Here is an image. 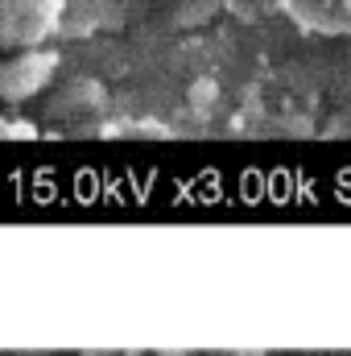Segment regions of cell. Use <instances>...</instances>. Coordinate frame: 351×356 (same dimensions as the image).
Instances as JSON below:
<instances>
[{
  "label": "cell",
  "mask_w": 351,
  "mask_h": 356,
  "mask_svg": "<svg viewBox=\"0 0 351 356\" xmlns=\"http://www.w3.org/2000/svg\"><path fill=\"white\" fill-rule=\"evenodd\" d=\"M348 4H351V0H348Z\"/></svg>",
  "instance_id": "cell-1"
}]
</instances>
